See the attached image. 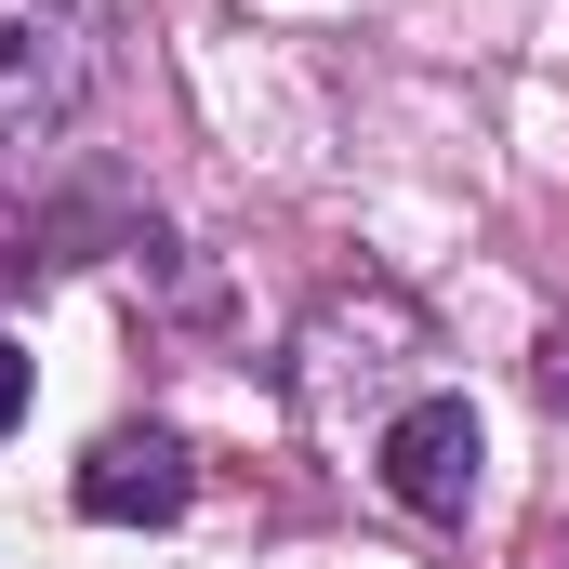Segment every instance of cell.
Returning a JSON list of instances; mask_svg holds the SVG:
<instances>
[{
    "mask_svg": "<svg viewBox=\"0 0 569 569\" xmlns=\"http://www.w3.org/2000/svg\"><path fill=\"white\" fill-rule=\"evenodd\" d=\"M530 385H543V411H569V318L543 331V358H530Z\"/></svg>",
    "mask_w": 569,
    "mask_h": 569,
    "instance_id": "obj_4",
    "label": "cell"
},
{
    "mask_svg": "<svg viewBox=\"0 0 569 569\" xmlns=\"http://www.w3.org/2000/svg\"><path fill=\"white\" fill-rule=\"evenodd\" d=\"M120 67V13L107 0H0V146L67 133Z\"/></svg>",
    "mask_w": 569,
    "mask_h": 569,
    "instance_id": "obj_1",
    "label": "cell"
},
{
    "mask_svg": "<svg viewBox=\"0 0 569 569\" xmlns=\"http://www.w3.org/2000/svg\"><path fill=\"white\" fill-rule=\"evenodd\" d=\"M477 463H490V450H477V411H463V398H411L398 425L371 437V477H385L411 517H463V503H477Z\"/></svg>",
    "mask_w": 569,
    "mask_h": 569,
    "instance_id": "obj_2",
    "label": "cell"
},
{
    "mask_svg": "<svg viewBox=\"0 0 569 569\" xmlns=\"http://www.w3.org/2000/svg\"><path fill=\"white\" fill-rule=\"evenodd\" d=\"M27 425V358H13V331H0V437Z\"/></svg>",
    "mask_w": 569,
    "mask_h": 569,
    "instance_id": "obj_5",
    "label": "cell"
},
{
    "mask_svg": "<svg viewBox=\"0 0 569 569\" xmlns=\"http://www.w3.org/2000/svg\"><path fill=\"white\" fill-rule=\"evenodd\" d=\"M557 569H569V557H557Z\"/></svg>",
    "mask_w": 569,
    "mask_h": 569,
    "instance_id": "obj_6",
    "label": "cell"
},
{
    "mask_svg": "<svg viewBox=\"0 0 569 569\" xmlns=\"http://www.w3.org/2000/svg\"><path fill=\"white\" fill-rule=\"evenodd\" d=\"M186 490H199V463H186V437H159V425H120V437L80 450V517H107V530H172Z\"/></svg>",
    "mask_w": 569,
    "mask_h": 569,
    "instance_id": "obj_3",
    "label": "cell"
}]
</instances>
